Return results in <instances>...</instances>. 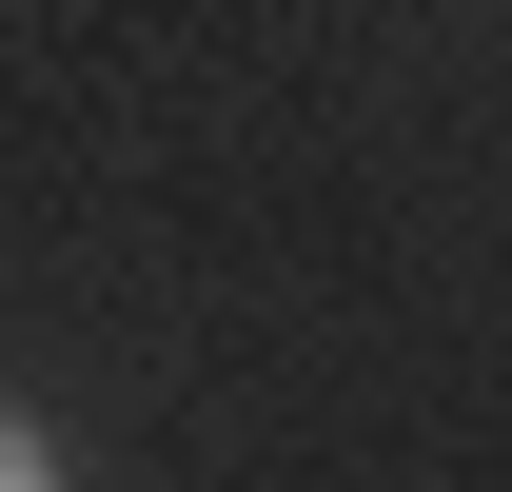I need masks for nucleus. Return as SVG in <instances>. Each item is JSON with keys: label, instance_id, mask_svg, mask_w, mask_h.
I'll return each mask as SVG.
<instances>
[{"label": "nucleus", "instance_id": "1", "mask_svg": "<svg viewBox=\"0 0 512 492\" xmlns=\"http://www.w3.org/2000/svg\"><path fill=\"white\" fill-rule=\"evenodd\" d=\"M40 473H60V433H20V414H0V492H40Z\"/></svg>", "mask_w": 512, "mask_h": 492}]
</instances>
